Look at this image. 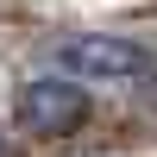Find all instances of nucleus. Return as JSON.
Masks as SVG:
<instances>
[{"label": "nucleus", "instance_id": "nucleus-1", "mask_svg": "<svg viewBox=\"0 0 157 157\" xmlns=\"http://www.w3.org/2000/svg\"><path fill=\"white\" fill-rule=\"evenodd\" d=\"M57 69L69 82H145L157 75L151 50L132 44V38H113V32H82V38H63L57 44Z\"/></svg>", "mask_w": 157, "mask_h": 157}, {"label": "nucleus", "instance_id": "nucleus-2", "mask_svg": "<svg viewBox=\"0 0 157 157\" xmlns=\"http://www.w3.org/2000/svg\"><path fill=\"white\" fill-rule=\"evenodd\" d=\"M82 120H88V94H82V82H69V75H38V82L19 88V126L25 132L63 138Z\"/></svg>", "mask_w": 157, "mask_h": 157}, {"label": "nucleus", "instance_id": "nucleus-3", "mask_svg": "<svg viewBox=\"0 0 157 157\" xmlns=\"http://www.w3.org/2000/svg\"><path fill=\"white\" fill-rule=\"evenodd\" d=\"M0 157H6V138H0Z\"/></svg>", "mask_w": 157, "mask_h": 157}]
</instances>
